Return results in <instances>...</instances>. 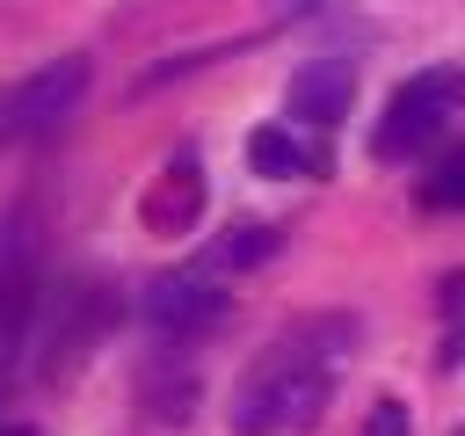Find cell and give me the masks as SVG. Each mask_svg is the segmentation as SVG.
I'll list each match as a JSON object with an SVG mask.
<instances>
[{"mask_svg":"<svg viewBox=\"0 0 465 436\" xmlns=\"http://www.w3.org/2000/svg\"><path fill=\"white\" fill-rule=\"evenodd\" d=\"M225 51H240V44H203V51H174V58H160V65H145V73L131 80V94H160L167 80H182V73H203V65H218Z\"/></svg>","mask_w":465,"mask_h":436,"instance_id":"obj_11","label":"cell"},{"mask_svg":"<svg viewBox=\"0 0 465 436\" xmlns=\"http://www.w3.org/2000/svg\"><path fill=\"white\" fill-rule=\"evenodd\" d=\"M421 203H429V211H465V145H450V153L436 160V174L421 182Z\"/></svg>","mask_w":465,"mask_h":436,"instance_id":"obj_12","label":"cell"},{"mask_svg":"<svg viewBox=\"0 0 465 436\" xmlns=\"http://www.w3.org/2000/svg\"><path fill=\"white\" fill-rule=\"evenodd\" d=\"M138 218H145V233H160V240L196 233V218H203V160H196L189 145L153 174V189L138 196Z\"/></svg>","mask_w":465,"mask_h":436,"instance_id":"obj_6","label":"cell"},{"mask_svg":"<svg viewBox=\"0 0 465 436\" xmlns=\"http://www.w3.org/2000/svg\"><path fill=\"white\" fill-rule=\"evenodd\" d=\"M116 320V298H109V283H73V291H58V305H51V320H44V334H36V371L44 378H65V371H80V356L102 342V327Z\"/></svg>","mask_w":465,"mask_h":436,"instance_id":"obj_4","label":"cell"},{"mask_svg":"<svg viewBox=\"0 0 465 436\" xmlns=\"http://www.w3.org/2000/svg\"><path fill=\"white\" fill-rule=\"evenodd\" d=\"M87 80H94V65L73 51V58H51V65H36L29 80H15V87H0V145H15V138H44V131H58L73 109H80V94H87Z\"/></svg>","mask_w":465,"mask_h":436,"instance_id":"obj_2","label":"cell"},{"mask_svg":"<svg viewBox=\"0 0 465 436\" xmlns=\"http://www.w3.org/2000/svg\"><path fill=\"white\" fill-rule=\"evenodd\" d=\"M29 320H36V269H29L22 240L0 233V371H7L15 349L29 342Z\"/></svg>","mask_w":465,"mask_h":436,"instance_id":"obj_8","label":"cell"},{"mask_svg":"<svg viewBox=\"0 0 465 436\" xmlns=\"http://www.w3.org/2000/svg\"><path fill=\"white\" fill-rule=\"evenodd\" d=\"M450 73H414V80H400L392 87V102H385V116H378V131H371V153L378 160H414L436 131H443V116H450Z\"/></svg>","mask_w":465,"mask_h":436,"instance_id":"obj_3","label":"cell"},{"mask_svg":"<svg viewBox=\"0 0 465 436\" xmlns=\"http://www.w3.org/2000/svg\"><path fill=\"white\" fill-rule=\"evenodd\" d=\"M458 436H465V429H458Z\"/></svg>","mask_w":465,"mask_h":436,"instance_id":"obj_16","label":"cell"},{"mask_svg":"<svg viewBox=\"0 0 465 436\" xmlns=\"http://www.w3.org/2000/svg\"><path fill=\"white\" fill-rule=\"evenodd\" d=\"M276 247H283V233H276V225H254V218H247V225H232V233H218V240H211L203 269H262V262H269Z\"/></svg>","mask_w":465,"mask_h":436,"instance_id":"obj_10","label":"cell"},{"mask_svg":"<svg viewBox=\"0 0 465 436\" xmlns=\"http://www.w3.org/2000/svg\"><path fill=\"white\" fill-rule=\"evenodd\" d=\"M363 436H407V407L400 400H378L371 421H363Z\"/></svg>","mask_w":465,"mask_h":436,"instance_id":"obj_13","label":"cell"},{"mask_svg":"<svg viewBox=\"0 0 465 436\" xmlns=\"http://www.w3.org/2000/svg\"><path fill=\"white\" fill-rule=\"evenodd\" d=\"M450 94H458V102H465V73H450Z\"/></svg>","mask_w":465,"mask_h":436,"instance_id":"obj_15","label":"cell"},{"mask_svg":"<svg viewBox=\"0 0 465 436\" xmlns=\"http://www.w3.org/2000/svg\"><path fill=\"white\" fill-rule=\"evenodd\" d=\"M138 312H145L153 334H167V342H196V334H211V327L225 320V291L211 283V269H167V276L145 283Z\"/></svg>","mask_w":465,"mask_h":436,"instance_id":"obj_5","label":"cell"},{"mask_svg":"<svg viewBox=\"0 0 465 436\" xmlns=\"http://www.w3.org/2000/svg\"><path fill=\"white\" fill-rule=\"evenodd\" d=\"M349 94H356V65H349V58H305V65L291 73L283 109H291L298 124H312V131H334V124L349 116Z\"/></svg>","mask_w":465,"mask_h":436,"instance_id":"obj_7","label":"cell"},{"mask_svg":"<svg viewBox=\"0 0 465 436\" xmlns=\"http://www.w3.org/2000/svg\"><path fill=\"white\" fill-rule=\"evenodd\" d=\"M356 327L349 320H305L291 327L232 392V436H283L298 421H312L334 392V363H341V342Z\"/></svg>","mask_w":465,"mask_h":436,"instance_id":"obj_1","label":"cell"},{"mask_svg":"<svg viewBox=\"0 0 465 436\" xmlns=\"http://www.w3.org/2000/svg\"><path fill=\"white\" fill-rule=\"evenodd\" d=\"M247 167H254V174H269V182H291V174H305V167H312V153H305L283 124H262V131H247Z\"/></svg>","mask_w":465,"mask_h":436,"instance_id":"obj_9","label":"cell"},{"mask_svg":"<svg viewBox=\"0 0 465 436\" xmlns=\"http://www.w3.org/2000/svg\"><path fill=\"white\" fill-rule=\"evenodd\" d=\"M0 436H29V429H22V421H0Z\"/></svg>","mask_w":465,"mask_h":436,"instance_id":"obj_14","label":"cell"}]
</instances>
